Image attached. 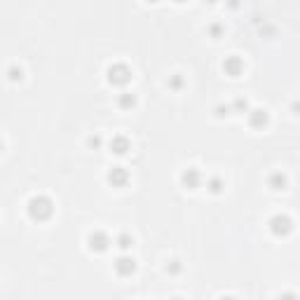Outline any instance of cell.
I'll return each mask as SVG.
<instances>
[{
  "label": "cell",
  "instance_id": "cell-8",
  "mask_svg": "<svg viewBox=\"0 0 300 300\" xmlns=\"http://www.w3.org/2000/svg\"><path fill=\"white\" fill-rule=\"evenodd\" d=\"M108 148H111V153H113V155H127L129 150H131V141H129L127 136L117 134V136H113V139H111Z\"/></svg>",
  "mask_w": 300,
  "mask_h": 300
},
{
  "label": "cell",
  "instance_id": "cell-7",
  "mask_svg": "<svg viewBox=\"0 0 300 300\" xmlns=\"http://www.w3.org/2000/svg\"><path fill=\"white\" fill-rule=\"evenodd\" d=\"M106 178H108V183H111L113 188H124V185L129 183V172L124 166H113Z\"/></svg>",
  "mask_w": 300,
  "mask_h": 300
},
{
  "label": "cell",
  "instance_id": "cell-18",
  "mask_svg": "<svg viewBox=\"0 0 300 300\" xmlns=\"http://www.w3.org/2000/svg\"><path fill=\"white\" fill-rule=\"evenodd\" d=\"M7 73H10V80H21V78H24V71H21V68H17V66H12L10 71H7Z\"/></svg>",
  "mask_w": 300,
  "mask_h": 300
},
{
  "label": "cell",
  "instance_id": "cell-21",
  "mask_svg": "<svg viewBox=\"0 0 300 300\" xmlns=\"http://www.w3.org/2000/svg\"><path fill=\"white\" fill-rule=\"evenodd\" d=\"M277 300H300V298L293 293V291H286V293H282V295H279V298H277Z\"/></svg>",
  "mask_w": 300,
  "mask_h": 300
},
{
  "label": "cell",
  "instance_id": "cell-20",
  "mask_svg": "<svg viewBox=\"0 0 300 300\" xmlns=\"http://www.w3.org/2000/svg\"><path fill=\"white\" fill-rule=\"evenodd\" d=\"M227 113H232V108H230V106H216V115H218V117L227 115Z\"/></svg>",
  "mask_w": 300,
  "mask_h": 300
},
{
  "label": "cell",
  "instance_id": "cell-16",
  "mask_svg": "<svg viewBox=\"0 0 300 300\" xmlns=\"http://www.w3.org/2000/svg\"><path fill=\"white\" fill-rule=\"evenodd\" d=\"M166 85H169V89H174V92H181V89H183V85H185V80H183V75H172V78H169V82H166Z\"/></svg>",
  "mask_w": 300,
  "mask_h": 300
},
{
  "label": "cell",
  "instance_id": "cell-25",
  "mask_svg": "<svg viewBox=\"0 0 300 300\" xmlns=\"http://www.w3.org/2000/svg\"><path fill=\"white\" fill-rule=\"evenodd\" d=\"M172 300H181V298H172Z\"/></svg>",
  "mask_w": 300,
  "mask_h": 300
},
{
  "label": "cell",
  "instance_id": "cell-9",
  "mask_svg": "<svg viewBox=\"0 0 300 300\" xmlns=\"http://www.w3.org/2000/svg\"><path fill=\"white\" fill-rule=\"evenodd\" d=\"M223 71H225V75H230V78H239V75L244 73V61H242L239 56H227L225 61H223Z\"/></svg>",
  "mask_w": 300,
  "mask_h": 300
},
{
  "label": "cell",
  "instance_id": "cell-17",
  "mask_svg": "<svg viewBox=\"0 0 300 300\" xmlns=\"http://www.w3.org/2000/svg\"><path fill=\"white\" fill-rule=\"evenodd\" d=\"M209 36H211V38H221L223 36V26L221 24H211V26H209Z\"/></svg>",
  "mask_w": 300,
  "mask_h": 300
},
{
  "label": "cell",
  "instance_id": "cell-10",
  "mask_svg": "<svg viewBox=\"0 0 300 300\" xmlns=\"http://www.w3.org/2000/svg\"><path fill=\"white\" fill-rule=\"evenodd\" d=\"M268 122H270L268 111H263V108H253V111H249V124H251L253 129L268 127Z\"/></svg>",
  "mask_w": 300,
  "mask_h": 300
},
{
  "label": "cell",
  "instance_id": "cell-4",
  "mask_svg": "<svg viewBox=\"0 0 300 300\" xmlns=\"http://www.w3.org/2000/svg\"><path fill=\"white\" fill-rule=\"evenodd\" d=\"M111 244H113V239L108 237L104 230H94V232H89V237H87V246H89V251H94V253L108 251Z\"/></svg>",
  "mask_w": 300,
  "mask_h": 300
},
{
  "label": "cell",
  "instance_id": "cell-5",
  "mask_svg": "<svg viewBox=\"0 0 300 300\" xmlns=\"http://www.w3.org/2000/svg\"><path fill=\"white\" fill-rule=\"evenodd\" d=\"M181 185H183L185 190H197L202 185V174L197 172L195 166H188V169L181 174Z\"/></svg>",
  "mask_w": 300,
  "mask_h": 300
},
{
  "label": "cell",
  "instance_id": "cell-11",
  "mask_svg": "<svg viewBox=\"0 0 300 300\" xmlns=\"http://www.w3.org/2000/svg\"><path fill=\"white\" fill-rule=\"evenodd\" d=\"M268 188L275 190V192H284V190L288 188V178L284 176L282 172H272L268 176Z\"/></svg>",
  "mask_w": 300,
  "mask_h": 300
},
{
  "label": "cell",
  "instance_id": "cell-12",
  "mask_svg": "<svg viewBox=\"0 0 300 300\" xmlns=\"http://www.w3.org/2000/svg\"><path fill=\"white\" fill-rule=\"evenodd\" d=\"M117 106L120 108H124V111H131L136 106V96H134V92H122L120 96H117Z\"/></svg>",
  "mask_w": 300,
  "mask_h": 300
},
{
  "label": "cell",
  "instance_id": "cell-22",
  "mask_svg": "<svg viewBox=\"0 0 300 300\" xmlns=\"http://www.w3.org/2000/svg\"><path fill=\"white\" fill-rule=\"evenodd\" d=\"M101 136H92V139H89V148H101Z\"/></svg>",
  "mask_w": 300,
  "mask_h": 300
},
{
  "label": "cell",
  "instance_id": "cell-24",
  "mask_svg": "<svg viewBox=\"0 0 300 300\" xmlns=\"http://www.w3.org/2000/svg\"><path fill=\"white\" fill-rule=\"evenodd\" d=\"M221 300H237V298H235V295H223Z\"/></svg>",
  "mask_w": 300,
  "mask_h": 300
},
{
  "label": "cell",
  "instance_id": "cell-15",
  "mask_svg": "<svg viewBox=\"0 0 300 300\" xmlns=\"http://www.w3.org/2000/svg\"><path fill=\"white\" fill-rule=\"evenodd\" d=\"M230 108H232V113H242V115H249V101H246L244 96H237L232 101V104H230Z\"/></svg>",
  "mask_w": 300,
  "mask_h": 300
},
{
  "label": "cell",
  "instance_id": "cell-3",
  "mask_svg": "<svg viewBox=\"0 0 300 300\" xmlns=\"http://www.w3.org/2000/svg\"><path fill=\"white\" fill-rule=\"evenodd\" d=\"M268 225H270V232L275 235V237H288V235L293 232V221L286 214H275L270 218Z\"/></svg>",
  "mask_w": 300,
  "mask_h": 300
},
{
  "label": "cell",
  "instance_id": "cell-23",
  "mask_svg": "<svg viewBox=\"0 0 300 300\" xmlns=\"http://www.w3.org/2000/svg\"><path fill=\"white\" fill-rule=\"evenodd\" d=\"M291 111H293L295 115H300V101H293V106H291Z\"/></svg>",
  "mask_w": 300,
  "mask_h": 300
},
{
  "label": "cell",
  "instance_id": "cell-2",
  "mask_svg": "<svg viewBox=\"0 0 300 300\" xmlns=\"http://www.w3.org/2000/svg\"><path fill=\"white\" fill-rule=\"evenodd\" d=\"M106 75H108V82H111L113 87H127L129 82H131V68H129L127 63H113V66L106 71Z\"/></svg>",
  "mask_w": 300,
  "mask_h": 300
},
{
  "label": "cell",
  "instance_id": "cell-13",
  "mask_svg": "<svg viewBox=\"0 0 300 300\" xmlns=\"http://www.w3.org/2000/svg\"><path fill=\"white\" fill-rule=\"evenodd\" d=\"M115 246L117 249H122V251H129V249L134 246V237H131L129 232H120L115 237Z\"/></svg>",
  "mask_w": 300,
  "mask_h": 300
},
{
  "label": "cell",
  "instance_id": "cell-1",
  "mask_svg": "<svg viewBox=\"0 0 300 300\" xmlns=\"http://www.w3.org/2000/svg\"><path fill=\"white\" fill-rule=\"evenodd\" d=\"M26 211H28V216H31L33 221H47L49 216L54 214V202L45 195H36L28 199Z\"/></svg>",
  "mask_w": 300,
  "mask_h": 300
},
{
  "label": "cell",
  "instance_id": "cell-14",
  "mask_svg": "<svg viewBox=\"0 0 300 300\" xmlns=\"http://www.w3.org/2000/svg\"><path fill=\"white\" fill-rule=\"evenodd\" d=\"M223 188H225V181H223L221 176H211V178H207V190H209V192L218 195V192H223Z\"/></svg>",
  "mask_w": 300,
  "mask_h": 300
},
{
  "label": "cell",
  "instance_id": "cell-19",
  "mask_svg": "<svg viewBox=\"0 0 300 300\" xmlns=\"http://www.w3.org/2000/svg\"><path fill=\"white\" fill-rule=\"evenodd\" d=\"M166 272H172V275H176V272H181V263H178V260H172V263L166 265Z\"/></svg>",
  "mask_w": 300,
  "mask_h": 300
},
{
  "label": "cell",
  "instance_id": "cell-6",
  "mask_svg": "<svg viewBox=\"0 0 300 300\" xmlns=\"http://www.w3.org/2000/svg\"><path fill=\"white\" fill-rule=\"evenodd\" d=\"M113 268H115V272L120 277H131L136 272V260L131 256H120L115 263H113Z\"/></svg>",
  "mask_w": 300,
  "mask_h": 300
}]
</instances>
